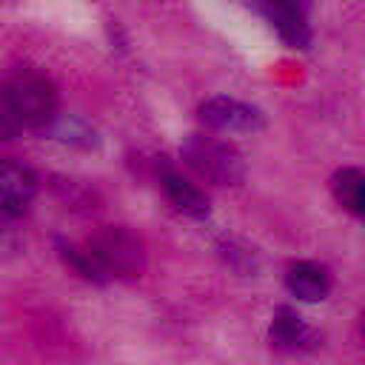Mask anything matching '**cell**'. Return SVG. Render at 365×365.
Segmentation results:
<instances>
[{"mask_svg":"<svg viewBox=\"0 0 365 365\" xmlns=\"http://www.w3.org/2000/svg\"><path fill=\"white\" fill-rule=\"evenodd\" d=\"M0 106L23 128H48L57 120V88L54 83L26 66H17L0 80Z\"/></svg>","mask_w":365,"mask_h":365,"instance_id":"1","label":"cell"},{"mask_svg":"<svg viewBox=\"0 0 365 365\" xmlns=\"http://www.w3.org/2000/svg\"><path fill=\"white\" fill-rule=\"evenodd\" d=\"M268 339H271V345L277 351H285V354H297V351H305V348L314 345L311 328L288 305L274 311V319H271V328H268Z\"/></svg>","mask_w":365,"mask_h":365,"instance_id":"7","label":"cell"},{"mask_svg":"<svg viewBox=\"0 0 365 365\" xmlns=\"http://www.w3.org/2000/svg\"><path fill=\"white\" fill-rule=\"evenodd\" d=\"M163 191H165L168 202H171L180 214H185V217H191V220H205V217L211 214L208 197H205L191 180L180 177L177 171H163Z\"/></svg>","mask_w":365,"mask_h":365,"instance_id":"8","label":"cell"},{"mask_svg":"<svg viewBox=\"0 0 365 365\" xmlns=\"http://www.w3.org/2000/svg\"><path fill=\"white\" fill-rule=\"evenodd\" d=\"M57 242V248H60V257L80 274V277H86V279H91V282H106V277L100 274V268L94 265V259H91V254L86 251V248H77V245H71V242H66V240H54Z\"/></svg>","mask_w":365,"mask_h":365,"instance_id":"12","label":"cell"},{"mask_svg":"<svg viewBox=\"0 0 365 365\" xmlns=\"http://www.w3.org/2000/svg\"><path fill=\"white\" fill-rule=\"evenodd\" d=\"M37 194V177L29 165L0 157V220L20 217Z\"/></svg>","mask_w":365,"mask_h":365,"instance_id":"5","label":"cell"},{"mask_svg":"<svg viewBox=\"0 0 365 365\" xmlns=\"http://www.w3.org/2000/svg\"><path fill=\"white\" fill-rule=\"evenodd\" d=\"M257 11L265 14V20L277 29L279 40L288 48H308L311 46V26L305 17V9L297 3H262Z\"/></svg>","mask_w":365,"mask_h":365,"instance_id":"6","label":"cell"},{"mask_svg":"<svg viewBox=\"0 0 365 365\" xmlns=\"http://www.w3.org/2000/svg\"><path fill=\"white\" fill-rule=\"evenodd\" d=\"M285 288L291 291V297L302 299V302H319L328 297L331 279L328 271L317 262H297L288 268L285 274Z\"/></svg>","mask_w":365,"mask_h":365,"instance_id":"9","label":"cell"},{"mask_svg":"<svg viewBox=\"0 0 365 365\" xmlns=\"http://www.w3.org/2000/svg\"><path fill=\"white\" fill-rule=\"evenodd\" d=\"M180 154H182L185 165H191L200 177H205L214 185H237L245 177L242 154L220 137L188 134L180 145Z\"/></svg>","mask_w":365,"mask_h":365,"instance_id":"3","label":"cell"},{"mask_svg":"<svg viewBox=\"0 0 365 365\" xmlns=\"http://www.w3.org/2000/svg\"><path fill=\"white\" fill-rule=\"evenodd\" d=\"M86 251L91 254L94 265L100 268L106 279L108 277H120V279L140 277L145 265L143 240L125 225H103L97 234H91V240L86 242Z\"/></svg>","mask_w":365,"mask_h":365,"instance_id":"2","label":"cell"},{"mask_svg":"<svg viewBox=\"0 0 365 365\" xmlns=\"http://www.w3.org/2000/svg\"><path fill=\"white\" fill-rule=\"evenodd\" d=\"M197 114L211 131H222V134H257L265 128L262 108L234 97H208L200 103Z\"/></svg>","mask_w":365,"mask_h":365,"instance_id":"4","label":"cell"},{"mask_svg":"<svg viewBox=\"0 0 365 365\" xmlns=\"http://www.w3.org/2000/svg\"><path fill=\"white\" fill-rule=\"evenodd\" d=\"M14 134H20V125L9 117V111L0 106V140H11Z\"/></svg>","mask_w":365,"mask_h":365,"instance_id":"14","label":"cell"},{"mask_svg":"<svg viewBox=\"0 0 365 365\" xmlns=\"http://www.w3.org/2000/svg\"><path fill=\"white\" fill-rule=\"evenodd\" d=\"M220 254L225 257V262H228L231 268H237V271H242V274L257 271V257H254V251L245 248V245H240L237 240H222V242H220Z\"/></svg>","mask_w":365,"mask_h":365,"instance_id":"13","label":"cell"},{"mask_svg":"<svg viewBox=\"0 0 365 365\" xmlns=\"http://www.w3.org/2000/svg\"><path fill=\"white\" fill-rule=\"evenodd\" d=\"M331 191L336 197V202L356 214V217H365V171L359 168H339L334 177H331Z\"/></svg>","mask_w":365,"mask_h":365,"instance_id":"11","label":"cell"},{"mask_svg":"<svg viewBox=\"0 0 365 365\" xmlns=\"http://www.w3.org/2000/svg\"><path fill=\"white\" fill-rule=\"evenodd\" d=\"M48 134H51L57 143L71 145V148H83V151H91V148L100 145L97 128H94L88 120L77 117V114H57V120L48 125Z\"/></svg>","mask_w":365,"mask_h":365,"instance_id":"10","label":"cell"}]
</instances>
